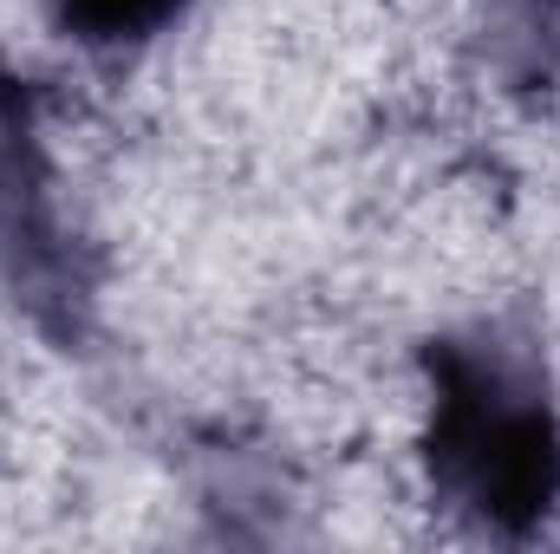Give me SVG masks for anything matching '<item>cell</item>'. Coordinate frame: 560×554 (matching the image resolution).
Returning a JSON list of instances; mask_svg holds the SVG:
<instances>
[{
  "label": "cell",
  "instance_id": "cell-1",
  "mask_svg": "<svg viewBox=\"0 0 560 554\" xmlns=\"http://www.w3.org/2000/svg\"><path fill=\"white\" fill-rule=\"evenodd\" d=\"M430 476L482 529H528L560 496V430L528 366L495 346L430 353Z\"/></svg>",
  "mask_w": 560,
  "mask_h": 554
},
{
  "label": "cell",
  "instance_id": "cell-2",
  "mask_svg": "<svg viewBox=\"0 0 560 554\" xmlns=\"http://www.w3.org/2000/svg\"><path fill=\"white\" fill-rule=\"evenodd\" d=\"M189 0H52L59 26L92 39V46H125V39H150L156 26H170Z\"/></svg>",
  "mask_w": 560,
  "mask_h": 554
}]
</instances>
